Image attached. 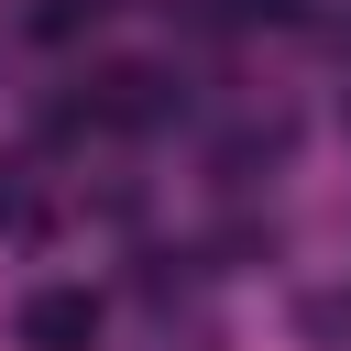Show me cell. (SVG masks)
Instances as JSON below:
<instances>
[{
  "label": "cell",
  "mask_w": 351,
  "mask_h": 351,
  "mask_svg": "<svg viewBox=\"0 0 351 351\" xmlns=\"http://www.w3.org/2000/svg\"><path fill=\"white\" fill-rule=\"evenodd\" d=\"M88 329H99L88 296H33V307H22V340H33V351H77Z\"/></svg>",
  "instance_id": "cell-1"
}]
</instances>
